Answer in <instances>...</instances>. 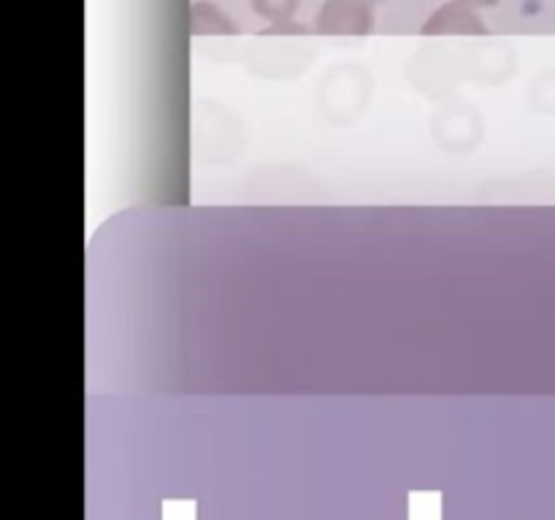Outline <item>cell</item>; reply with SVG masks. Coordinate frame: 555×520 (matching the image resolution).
<instances>
[{
	"label": "cell",
	"instance_id": "cell-1",
	"mask_svg": "<svg viewBox=\"0 0 555 520\" xmlns=\"http://www.w3.org/2000/svg\"><path fill=\"white\" fill-rule=\"evenodd\" d=\"M314 27L325 36H366L374 27L372 0H325Z\"/></svg>",
	"mask_w": 555,
	"mask_h": 520
},
{
	"label": "cell",
	"instance_id": "cell-2",
	"mask_svg": "<svg viewBox=\"0 0 555 520\" xmlns=\"http://www.w3.org/2000/svg\"><path fill=\"white\" fill-rule=\"evenodd\" d=\"M453 32H469V36H486L488 27L477 9L453 0L444 3L442 9L434 11L428 22L423 25V36H453Z\"/></svg>",
	"mask_w": 555,
	"mask_h": 520
},
{
	"label": "cell",
	"instance_id": "cell-5",
	"mask_svg": "<svg viewBox=\"0 0 555 520\" xmlns=\"http://www.w3.org/2000/svg\"><path fill=\"white\" fill-rule=\"evenodd\" d=\"M461 3L472 5V9H491V5H496L499 0H461Z\"/></svg>",
	"mask_w": 555,
	"mask_h": 520
},
{
	"label": "cell",
	"instance_id": "cell-3",
	"mask_svg": "<svg viewBox=\"0 0 555 520\" xmlns=\"http://www.w3.org/2000/svg\"><path fill=\"white\" fill-rule=\"evenodd\" d=\"M190 30L198 32V36H206V32L228 36V32H236V27L231 25V20H228L217 5L195 3L193 9H190Z\"/></svg>",
	"mask_w": 555,
	"mask_h": 520
},
{
	"label": "cell",
	"instance_id": "cell-4",
	"mask_svg": "<svg viewBox=\"0 0 555 520\" xmlns=\"http://www.w3.org/2000/svg\"><path fill=\"white\" fill-rule=\"evenodd\" d=\"M249 3H253L255 14L274 22V25H285V22H291L293 11L298 9V0H249Z\"/></svg>",
	"mask_w": 555,
	"mask_h": 520
}]
</instances>
